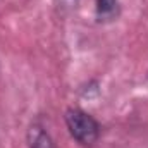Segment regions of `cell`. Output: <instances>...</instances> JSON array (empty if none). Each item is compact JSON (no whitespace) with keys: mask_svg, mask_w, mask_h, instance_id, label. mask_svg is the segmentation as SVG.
I'll return each mask as SVG.
<instances>
[{"mask_svg":"<svg viewBox=\"0 0 148 148\" xmlns=\"http://www.w3.org/2000/svg\"><path fill=\"white\" fill-rule=\"evenodd\" d=\"M59 2V5H62L64 9H76L77 7V3H79V0H57Z\"/></svg>","mask_w":148,"mask_h":148,"instance_id":"obj_4","label":"cell"},{"mask_svg":"<svg viewBox=\"0 0 148 148\" xmlns=\"http://www.w3.org/2000/svg\"><path fill=\"white\" fill-rule=\"evenodd\" d=\"M26 143H28V148H57L52 134L38 121L29 124L26 131Z\"/></svg>","mask_w":148,"mask_h":148,"instance_id":"obj_2","label":"cell"},{"mask_svg":"<svg viewBox=\"0 0 148 148\" xmlns=\"http://www.w3.org/2000/svg\"><path fill=\"white\" fill-rule=\"evenodd\" d=\"M69 134L83 147H93L102 133L100 122L83 109H67L64 115Z\"/></svg>","mask_w":148,"mask_h":148,"instance_id":"obj_1","label":"cell"},{"mask_svg":"<svg viewBox=\"0 0 148 148\" xmlns=\"http://www.w3.org/2000/svg\"><path fill=\"white\" fill-rule=\"evenodd\" d=\"M95 12L100 23L114 21L121 12L119 0H95Z\"/></svg>","mask_w":148,"mask_h":148,"instance_id":"obj_3","label":"cell"}]
</instances>
